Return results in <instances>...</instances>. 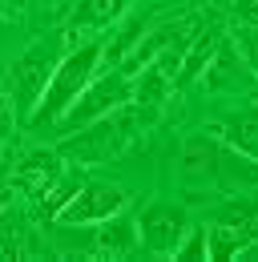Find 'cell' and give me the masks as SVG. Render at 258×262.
I'll use <instances>...</instances> for the list:
<instances>
[{"label": "cell", "instance_id": "6da1fadb", "mask_svg": "<svg viewBox=\"0 0 258 262\" xmlns=\"http://www.w3.org/2000/svg\"><path fill=\"white\" fill-rule=\"evenodd\" d=\"M105 65V45L101 40H89V45H77L64 61L53 65V77L45 85V93L32 109V121L36 125H49V121H61L64 109L85 93V85L97 77V69Z\"/></svg>", "mask_w": 258, "mask_h": 262}, {"label": "cell", "instance_id": "7a4b0ae2", "mask_svg": "<svg viewBox=\"0 0 258 262\" xmlns=\"http://www.w3.org/2000/svg\"><path fill=\"white\" fill-rule=\"evenodd\" d=\"M129 101H133V77H125L121 69H105V73H97L93 81L85 85V93L64 109L61 125L69 133L89 129L93 121L109 117V113H117V109L129 105Z\"/></svg>", "mask_w": 258, "mask_h": 262}, {"label": "cell", "instance_id": "3957f363", "mask_svg": "<svg viewBox=\"0 0 258 262\" xmlns=\"http://www.w3.org/2000/svg\"><path fill=\"white\" fill-rule=\"evenodd\" d=\"M121 210H125V190L121 186L93 182V186H81L57 210V222L61 226H97V222H105V218H113Z\"/></svg>", "mask_w": 258, "mask_h": 262}, {"label": "cell", "instance_id": "277c9868", "mask_svg": "<svg viewBox=\"0 0 258 262\" xmlns=\"http://www.w3.org/2000/svg\"><path fill=\"white\" fill-rule=\"evenodd\" d=\"M133 226H137V242L149 254H174V246L182 242V234L190 230V222H186L182 206H174V202H149Z\"/></svg>", "mask_w": 258, "mask_h": 262}, {"label": "cell", "instance_id": "5b68a950", "mask_svg": "<svg viewBox=\"0 0 258 262\" xmlns=\"http://www.w3.org/2000/svg\"><path fill=\"white\" fill-rule=\"evenodd\" d=\"M49 77H53V61L45 57V49H32L25 57H16L12 69H8V101H12V109L32 117V109H36V101L45 93Z\"/></svg>", "mask_w": 258, "mask_h": 262}, {"label": "cell", "instance_id": "8992f818", "mask_svg": "<svg viewBox=\"0 0 258 262\" xmlns=\"http://www.w3.org/2000/svg\"><path fill=\"white\" fill-rule=\"evenodd\" d=\"M61 182V154L57 149H29L12 169V190L29 198H45Z\"/></svg>", "mask_w": 258, "mask_h": 262}, {"label": "cell", "instance_id": "52a82bcc", "mask_svg": "<svg viewBox=\"0 0 258 262\" xmlns=\"http://www.w3.org/2000/svg\"><path fill=\"white\" fill-rule=\"evenodd\" d=\"M129 4L133 0H77V8L69 16V36L81 40V36H89V33L109 29L113 20H121L129 12Z\"/></svg>", "mask_w": 258, "mask_h": 262}, {"label": "cell", "instance_id": "ba28073f", "mask_svg": "<svg viewBox=\"0 0 258 262\" xmlns=\"http://www.w3.org/2000/svg\"><path fill=\"white\" fill-rule=\"evenodd\" d=\"M137 246V226L125 222L121 214H113V218H105V222H97V238H93V254H105V258H121Z\"/></svg>", "mask_w": 258, "mask_h": 262}, {"label": "cell", "instance_id": "9c48e42d", "mask_svg": "<svg viewBox=\"0 0 258 262\" xmlns=\"http://www.w3.org/2000/svg\"><path fill=\"white\" fill-rule=\"evenodd\" d=\"M218 158H222V149L210 141V137H193L186 141V149H182V178L186 182H206V178H218Z\"/></svg>", "mask_w": 258, "mask_h": 262}, {"label": "cell", "instance_id": "30bf717a", "mask_svg": "<svg viewBox=\"0 0 258 262\" xmlns=\"http://www.w3.org/2000/svg\"><path fill=\"white\" fill-rule=\"evenodd\" d=\"M222 137L234 145V149H238V154L258 158V113H254V109H246V113H234V117H226Z\"/></svg>", "mask_w": 258, "mask_h": 262}, {"label": "cell", "instance_id": "8fae6325", "mask_svg": "<svg viewBox=\"0 0 258 262\" xmlns=\"http://www.w3.org/2000/svg\"><path fill=\"white\" fill-rule=\"evenodd\" d=\"M250 246V238L234 226H206V258H238Z\"/></svg>", "mask_w": 258, "mask_h": 262}, {"label": "cell", "instance_id": "7c38bea8", "mask_svg": "<svg viewBox=\"0 0 258 262\" xmlns=\"http://www.w3.org/2000/svg\"><path fill=\"white\" fill-rule=\"evenodd\" d=\"M169 258H198V262H206V226H193L182 234V242L174 246V254Z\"/></svg>", "mask_w": 258, "mask_h": 262}, {"label": "cell", "instance_id": "4fadbf2b", "mask_svg": "<svg viewBox=\"0 0 258 262\" xmlns=\"http://www.w3.org/2000/svg\"><path fill=\"white\" fill-rule=\"evenodd\" d=\"M234 45H238L242 61H246L250 69H258V29L254 25H242V29L234 33Z\"/></svg>", "mask_w": 258, "mask_h": 262}, {"label": "cell", "instance_id": "5bb4252c", "mask_svg": "<svg viewBox=\"0 0 258 262\" xmlns=\"http://www.w3.org/2000/svg\"><path fill=\"white\" fill-rule=\"evenodd\" d=\"M12 121H16V109H12L8 93H0V141H8V133H12Z\"/></svg>", "mask_w": 258, "mask_h": 262}, {"label": "cell", "instance_id": "9a60e30c", "mask_svg": "<svg viewBox=\"0 0 258 262\" xmlns=\"http://www.w3.org/2000/svg\"><path fill=\"white\" fill-rule=\"evenodd\" d=\"M25 12V0H0V16H20Z\"/></svg>", "mask_w": 258, "mask_h": 262}, {"label": "cell", "instance_id": "2e32d148", "mask_svg": "<svg viewBox=\"0 0 258 262\" xmlns=\"http://www.w3.org/2000/svg\"><path fill=\"white\" fill-rule=\"evenodd\" d=\"M8 198H12V182H8V178H0V210L8 206Z\"/></svg>", "mask_w": 258, "mask_h": 262}, {"label": "cell", "instance_id": "e0dca14e", "mask_svg": "<svg viewBox=\"0 0 258 262\" xmlns=\"http://www.w3.org/2000/svg\"><path fill=\"white\" fill-rule=\"evenodd\" d=\"M246 12H250V16H258V0H246Z\"/></svg>", "mask_w": 258, "mask_h": 262}, {"label": "cell", "instance_id": "ac0fdd59", "mask_svg": "<svg viewBox=\"0 0 258 262\" xmlns=\"http://www.w3.org/2000/svg\"><path fill=\"white\" fill-rule=\"evenodd\" d=\"M210 4H222V0H210Z\"/></svg>", "mask_w": 258, "mask_h": 262}]
</instances>
